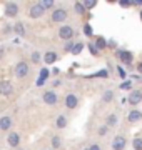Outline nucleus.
Segmentation results:
<instances>
[{
  "label": "nucleus",
  "mask_w": 142,
  "mask_h": 150,
  "mask_svg": "<svg viewBox=\"0 0 142 150\" xmlns=\"http://www.w3.org/2000/svg\"><path fill=\"white\" fill-rule=\"evenodd\" d=\"M59 35H60V38H64V40H69V42H70V38L74 37V30H72V27H69V25H64V27H60Z\"/></svg>",
  "instance_id": "nucleus-1"
},
{
  "label": "nucleus",
  "mask_w": 142,
  "mask_h": 150,
  "mask_svg": "<svg viewBox=\"0 0 142 150\" xmlns=\"http://www.w3.org/2000/svg\"><path fill=\"white\" fill-rule=\"evenodd\" d=\"M27 74H28V65L25 62H20V64L15 65V75L18 79H23Z\"/></svg>",
  "instance_id": "nucleus-2"
},
{
  "label": "nucleus",
  "mask_w": 142,
  "mask_h": 150,
  "mask_svg": "<svg viewBox=\"0 0 142 150\" xmlns=\"http://www.w3.org/2000/svg\"><path fill=\"white\" fill-rule=\"evenodd\" d=\"M126 144H127V140L122 137V135H119V137H115L114 142H112V149L114 150H124L126 149Z\"/></svg>",
  "instance_id": "nucleus-3"
},
{
  "label": "nucleus",
  "mask_w": 142,
  "mask_h": 150,
  "mask_svg": "<svg viewBox=\"0 0 142 150\" xmlns=\"http://www.w3.org/2000/svg\"><path fill=\"white\" fill-rule=\"evenodd\" d=\"M12 92H13V85L10 82H7V80L0 82V93L2 95H10Z\"/></svg>",
  "instance_id": "nucleus-4"
},
{
  "label": "nucleus",
  "mask_w": 142,
  "mask_h": 150,
  "mask_svg": "<svg viewBox=\"0 0 142 150\" xmlns=\"http://www.w3.org/2000/svg\"><path fill=\"white\" fill-rule=\"evenodd\" d=\"M28 15L32 17V18H38V17L44 15V8L38 5V4H35V5H32V8H30V12H28Z\"/></svg>",
  "instance_id": "nucleus-5"
},
{
  "label": "nucleus",
  "mask_w": 142,
  "mask_h": 150,
  "mask_svg": "<svg viewBox=\"0 0 142 150\" xmlns=\"http://www.w3.org/2000/svg\"><path fill=\"white\" fill-rule=\"evenodd\" d=\"M5 13L9 17H15L17 13H18V7H17V4H13V2H9L5 5Z\"/></svg>",
  "instance_id": "nucleus-6"
},
{
  "label": "nucleus",
  "mask_w": 142,
  "mask_h": 150,
  "mask_svg": "<svg viewBox=\"0 0 142 150\" xmlns=\"http://www.w3.org/2000/svg\"><path fill=\"white\" fill-rule=\"evenodd\" d=\"M65 18H67V10H64V8H59V10H55L52 13V20L54 22H62Z\"/></svg>",
  "instance_id": "nucleus-7"
},
{
  "label": "nucleus",
  "mask_w": 142,
  "mask_h": 150,
  "mask_svg": "<svg viewBox=\"0 0 142 150\" xmlns=\"http://www.w3.org/2000/svg\"><path fill=\"white\" fill-rule=\"evenodd\" d=\"M44 102L49 103V105H55V103H57V95H55V92H45Z\"/></svg>",
  "instance_id": "nucleus-8"
},
{
  "label": "nucleus",
  "mask_w": 142,
  "mask_h": 150,
  "mask_svg": "<svg viewBox=\"0 0 142 150\" xmlns=\"http://www.w3.org/2000/svg\"><path fill=\"white\" fill-rule=\"evenodd\" d=\"M141 100H142V92H139V90L131 92V95H129V102H131L132 105H137Z\"/></svg>",
  "instance_id": "nucleus-9"
},
{
  "label": "nucleus",
  "mask_w": 142,
  "mask_h": 150,
  "mask_svg": "<svg viewBox=\"0 0 142 150\" xmlns=\"http://www.w3.org/2000/svg\"><path fill=\"white\" fill-rule=\"evenodd\" d=\"M65 107L67 108H75L77 107V97L75 95H67L65 97Z\"/></svg>",
  "instance_id": "nucleus-10"
},
{
  "label": "nucleus",
  "mask_w": 142,
  "mask_h": 150,
  "mask_svg": "<svg viewBox=\"0 0 142 150\" xmlns=\"http://www.w3.org/2000/svg\"><path fill=\"white\" fill-rule=\"evenodd\" d=\"M9 145H10V147H17V145H18V142H20V137H18V134H17V132H12L10 135H9Z\"/></svg>",
  "instance_id": "nucleus-11"
},
{
  "label": "nucleus",
  "mask_w": 142,
  "mask_h": 150,
  "mask_svg": "<svg viewBox=\"0 0 142 150\" xmlns=\"http://www.w3.org/2000/svg\"><path fill=\"white\" fill-rule=\"evenodd\" d=\"M12 125V118L10 117H2L0 118V130H9Z\"/></svg>",
  "instance_id": "nucleus-12"
},
{
  "label": "nucleus",
  "mask_w": 142,
  "mask_h": 150,
  "mask_svg": "<svg viewBox=\"0 0 142 150\" xmlns=\"http://www.w3.org/2000/svg\"><path fill=\"white\" fill-rule=\"evenodd\" d=\"M142 118V113L139 112V110H132L131 113H129V122H137V120H141Z\"/></svg>",
  "instance_id": "nucleus-13"
},
{
  "label": "nucleus",
  "mask_w": 142,
  "mask_h": 150,
  "mask_svg": "<svg viewBox=\"0 0 142 150\" xmlns=\"http://www.w3.org/2000/svg\"><path fill=\"white\" fill-rule=\"evenodd\" d=\"M44 60H45V64H54L55 60H57V55H55V52H47Z\"/></svg>",
  "instance_id": "nucleus-14"
},
{
  "label": "nucleus",
  "mask_w": 142,
  "mask_h": 150,
  "mask_svg": "<svg viewBox=\"0 0 142 150\" xmlns=\"http://www.w3.org/2000/svg\"><path fill=\"white\" fill-rule=\"evenodd\" d=\"M65 125H67V118L64 117V115H60V117L57 118V127H59V129H64Z\"/></svg>",
  "instance_id": "nucleus-15"
},
{
  "label": "nucleus",
  "mask_w": 142,
  "mask_h": 150,
  "mask_svg": "<svg viewBox=\"0 0 142 150\" xmlns=\"http://www.w3.org/2000/svg\"><path fill=\"white\" fill-rule=\"evenodd\" d=\"M115 123H117V117L112 113V115H109V118H107V125H105V127H114Z\"/></svg>",
  "instance_id": "nucleus-16"
},
{
  "label": "nucleus",
  "mask_w": 142,
  "mask_h": 150,
  "mask_svg": "<svg viewBox=\"0 0 142 150\" xmlns=\"http://www.w3.org/2000/svg\"><path fill=\"white\" fill-rule=\"evenodd\" d=\"M82 48H84L82 43H77V45H74V47H72V54H74V55H79L80 52H82Z\"/></svg>",
  "instance_id": "nucleus-17"
},
{
  "label": "nucleus",
  "mask_w": 142,
  "mask_h": 150,
  "mask_svg": "<svg viewBox=\"0 0 142 150\" xmlns=\"http://www.w3.org/2000/svg\"><path fill=\"white\" fill-rule=\"evenodd\" d=\"M38 5H40V7H42V8L45 10V8H50V7L54 5V2H52V0H42Z\"/></svg>",
  "instance_id": "nucleus-18"
},
{
  "label": "nucleus",
  "mask_w": 142,
  "mask_h": 150,
  "mask_svg": "<svg viewBox=\"0 0 142 150\" xmlns=\"http://www.w3.org/2000/svg\"><path fill=\"white\" fill-rule=\"evenodd\" d=\"M120 59L124 60V62H127V64H129V62L132 60V55H131V52H122V54H120Z\"/></svg>",
  "instance_id": "nucleus-19"
},
{
  "label": "nucleus",
  "mask_w": 142,
  "mask_h": 150,
  "mask_svg": "<svg viewBox=\"0 0 142 150\" xmlns=\"http://www.w3.org/2000/svg\"><path fill=\"white\" fill-rule=\"evenodd\" d=\"M132 145H134V150H142V139H134Z\"/></svg>",
  "instance_id": "nucleus-20"
},
{
  "label": "nucleus",
  "mask_w": 142,
  "mask_h": 150,
  "mask_svg": "<svg viewBox=\"0 0 142 150\" xmlns=\"http://www.w3.org/2000/svg\"><path fill=\"white\" fill-rule=\"evenodd\" d=\"M47 74H49V72H47V69H44L42 72H40V80H38V85H42V83L45 82V79H47Z\"/></svg>",
  "instance_id": "nucleus-21"
},
{
  "label": "nucleus",
  "mask_w": 142,
  "mask_h": 150,
  "mask_svg": "<svg viewBox=\"0 0 142 150\" xmlns=\"http://www.w3.org/2000/svg\"><path fill=\"white\" fill-rule=\"evenodd\" d=\"M112 97H114V92L112 90H107L104 93V102H110V100H112Z\"/></svg>",
  "instance_id": "nucleus-22"
},
{
  "label": "nucleus",
  "mask_w": 142,
  "mask_h": 150,
  "mask_svg": "<svg viewBox=\"0 0 142 150\" xmlns=\"http://www.w3.org/2000/svg\"><path fill=\"white\" fill-rule=\"evenodd\" d=\"M82 5H84V8H92V7H95V2L94 0H85Z\"/></svg>",
  "instance_id": "nucleus-23"
},
{
  "label": "nucleus",
  "mask_w": 142,
  "mask_h": 150,
  "mask_svg": "<svg viewBox=\"0 0 142 150\" xmlns=\"http://www.w3.org/2000/svg\"><path fill=\"white\" fill-rule=\"evenodd\" d=\"M15 32L18 33V35H23V33H25V30H23V25H22V23H17V25H15Z\"/></svg>",
  "instance_id": "nucleus-24"
},
{
  "label": "nucleus",
  "mask_w": 142,
  "mask_h": 150,
  "mask_svg": "<svg viewBox=\"0 0 142 150\" xmlns=\"http://www.w3.org/2000/svg\"><path fill=\"white\" fill-rule=\"evenodd\" d=\"M75 12L77 13H84V5L80 4V2H77L75 4Z\"/></svg>",
  "instance_id": "nucleus-25"
},
{
  "label": "nucleus",
  "mask_w": 142,
  "mask_h": 150,
  "mask_svg": "<svg viewBox=\"0 0 142 150\" xmlns=\"http://www.w3.org/2000/svg\"><path fill=\"white\" fill-rule=\"evenodd\" d=\"M52 145H54L55 149L60 147V139H59V137H54V139H52Z\"/></svg>",
  "instance_id": "nucleus-26"
},
{
  "label": "nucleus",
  "mask_w": 142,
  "mask_h": 150,
  "mask_svg": "<svg viewBox=\"0 0 142 150\" xmlns=\"http://www.w3.org/2000/svg\"><path fill=\"white\" fill-rule=\"evenodd\" d=\"M97 47L99 48H104L105 47V40H104V38H97Z\"/></svg>",
  "instance_id": "nucleus-27"
},
{
  "label": "nucleus",
  "mask_w": 142,
  "mask_h": 150,
  "mask_svg": "<svg viewBox=\"0 0 142 150\" xmlns=\"http://www.w3.org/2000/svg\"><path fill=\"white\" fill-rule=\"evenodd\" d=\"M38 59H40V55H38L37 52H33V55H32V60H33V62H38Z\"/></svg>",
  "instance_id": "nucleus-28"
},
{
  "label": "nucleus",
  "mask_w": 142,
  "mask_h": 150,
  "mask_svg": "<svg viewBox=\"0 0 142 150\" xmlns=\"http://www.w3.org/2000/svg\"><path fill=\"white\" fill-rule=\"evenodd\" d=\"M120 88H131V82H124V83L120 85Z\"/></svg>",
  "instance_id": "nucleus-29"
},
{
  "label": "nucleus",
  "mask_w": 142,
  "mask_h": 150,
  "mask_svg": "<svg viewBox=\"0 0 142 150\" xmlns=\"http://www.w3.org/2000/svg\"><path fill=\"white\" fill-rule=\"evenodd\" d=\"M107 134V127H102V129L99 130V135H105Z\"/></svg>",
  "instance_id": "nucleus-30"
},
{
  "label": "nucleus",
  "mask_w": 142,
  "mask_h": 150,
  "mask_svg": "<svg viewBox=\"0 0 142 150\" xmlns=\"http://www.w3.org/2000/svg\"><path fill=\"white\" fill-rule=\"evenodd\" d=\"M89 150H100V147H99V145H90V147H89Z\"/></svg>",
  "instance_id": "nucleus-31"
},
{
  "label": "nucleus",
  "mask_w": 142,
  "mask_h": 150,
  "mask_svg": "<svg viewBox=\"0 0 142 150\" xmlns=\"http://www.w3.org/2000/svg\"><path fill=\"white\" fill-rule=\"evenodd\" d=\"M85 33H87V35H90V33H92V28L89 27V25H85Z\"/></svg>",
  "instance_id": "nucleus-32"
},
{
  "label": "nucleus",
  "mask_w": 142,
  "mask_h": 150,
  "mask_svg": "<svg viewBox=\"0 0 142 150\" xmlns=\"http://www.w3.org/2000/svg\"><path fill=\"white\" fill-rule=\"evenodd\" d=\"M89 48H90V52H92V54H94V55L97 54V48L94 47V45H90V47H89Z\"/></svg>",
  "instance_id": "nucleus-33"
},
{
  "label": "nucleus",
  "mask_w": 142,
  "mask_h": 150,
  "mask_svg": "<svg viewBox=\"0 0 142 150\" xmlns=\"http://www.w3.org/2000/svg\"><path fill=\"white\" fill-rule=\"evenodd\" d=\"M65 50H72V42H69V43L65 45Z\"/></svg>",
  "instance_id": "nucleus-34"
},
{
  "label": "nucleus",
  "mask_w": 142,
  "mask_h": 150,
  "mask_svg": "<svg viewBox=\"0 0 142 150\" xmlns=\"http://www.w3.org/2000/svg\"><path fill=\"white\" fill-rule=\"evenodd\" d=\"M119 74H120V77H122V79L126 77V72H124V70H122V69H119Z\"/></svg>",
  "instance_id": "nucleus-35"
},
{
  "label": "nucleus",
  "mask_w": 142,
  "mask_h": 150,
  "mask_svg": "<svg viewBox=\"0 0 142 150\" xmlns=\"http://www.w3.org/2000/svg\"><path fill=\"white\" fill-rule=\"evenodd\" d=\"M139 70H141V72H142V64H139Z\"/></svg>",
  "instance_id": "nucleus-36"
},
{
  "label": "nucleus",
  "mask_w": 142,
  "mask_h": 150,
  "mask_svg": "<svg viewBox=\"0 0 142 150\" xmlns=\"http://www.w3.org/2000/svg\"><path fill=\"white\" fill-rule=\"evenodd\" d=\"M141 18H142V12H141Z\"/></svg>",
  "instance_id": "nucleus-37"
},
{
  "label": "nucleus",
  "mask_w": 142,
  "mask_h": 150,
  "mask_svg": "<svg viewBox=\"0 0 142 150\" xmlns=\"http://www.w3.org/2000/svg\"><path fill=\"white\" fill-rule=\"evenodd\" d=\"M0 55H2V50H0Z\"/></svg>",
  "instance_id": "nucleus-38"
},
{
  "label": "nucleus",
  "mask_w": 142,
  "mask_h": 150,
  "mask_svg": "<svg viewBox=\"0 0 142 150\" xmlns=\"http://www.w3.org/2000/svg\"><path fill=\"white\" fill-rule=\"evenodd\" d=\"M85 150H89V149H85Z\"/></svg>",
  "instance_id": "nucleus-39"
}]
</instances>
